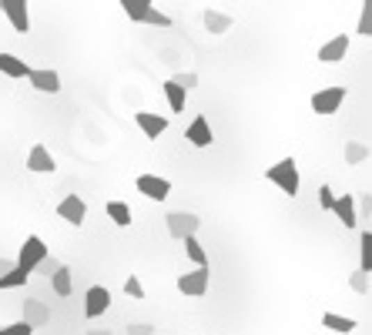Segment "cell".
<instances>
[{"label": "cell", "instance_id": "1", "mask_svg": "<svg viewBox=\"0 0 372 335\" xmlns=\"http://www.w3.org/2000/svg\"><path fill=\"white\" fill-rule=\"evenodd\" d=\"M265 178L272 181V185L279 188L282 195H289V198H296L298 195V165H296V158L289 154V158H282V161H275L272 168H265Z\"/></svg>", "mask_w": 372, "mask_h": 335}, {"label": "cell", "instance_id": "2", "mask_svg": "<svg viewBox=\"0 0 372 335\" xmlns=\"http://www.w3.org/2000/svg\"><path fill=\"white\" fill-rule=\"evenodd\" d=\"M131 20H138V24H154V27H171V17H168L165 10H158L154 3L148 0H121L118 3Z\"/></svg>", "mask_w": 372, "mask_h": 335}, {"label": "cell", "instance_id": "3", "mask_svg": "<svg viewBox=\"0 0 372 335\" xmlns=\"http://www.w3.org/2000/svg\"><path fill=\"white\" fill-rule=\"evenodd\" d=\"M168 235L178 238V242H188V238H198V228H202V218L195 211H168L165 215Z\"/></svg>", "mask_w": 372, "mask_h": 335}, {"label": "cell", "instance_id": "4", "mask_svg": "<svg viewBox=\"0 0 372 335\" xmlns=\"http://www.w3.org/2000/svg\"><path fill=\"white\" fill-rule=\"evenodd\" d=\"M47 261V245L40 242L38 235H27L24 238V245H20V255H17V268H24L27 275L34 272V268H40Z\"/></svg>", "mask_w": 372, "mask_h": 335}, {"label": "cell", "instance_id": "5", "mask_svg": "<svg viewBox=\"0 0 372 335\" xmlns=\"http://www.w3.org/2000/svg\"><path fill=\"white\" fill-rule=\"evenodd\" d=\"M208 281H211V268H195V272L178 275V292L191 298H202L208 292Z\"/></svg>", "mask_w": 372, "mask_h": 335}, {"label": "cell", "instance_id": "6", "mask_svg": "<svg viewBox=\"0 0 372 335\" xmlns=\"http://www.w3.org/2000/svg\"><path fill=\"white\" fill-rule=\"evenodd\" d=\"M346 101V88H318L312 94V111L316 114H335Z\"/></svg>", "mask_w": 372, "mask_h": 335}, {"label": "cell", "instance_id": "7", "mask_svg": "<svg viewBox=\"0 0 372 335\" xmlns=\"http://www.w3.org/2000/svg\"><path fill=\"white\" fill-rule=\"evenodd\" d=\"M108 309H111V292H108L104 285H91V288L84 292V316L97 318V316H104Z\"/></svg>", "mask_w": 372, "mask_h": 335}, {"label": "cell", "instance_id": "8", "mask_svg": "<svg viewBox=\"0 0 372 335\" xmlns=\"http://www.w3.org/2000/svg\"><path fill=\"white\" fill-rule=\"evenodd\" d=\"M0 10H3V17L14 24V31H17V34H27V31H31L27 0H0Z\"/></svg>", "mask_w": 372, "mask_h": 335}, {"label": "cell", "instance_id": "9", "mask_svg": "<svg viewBox=\"0 0 372 335\" xmlns=\"http://www.w3.org/2000/svg\"><path fill=\"white\" fill-rule=\"evenodd\" d=\"M134 188H138L145 198H151V202H165L168 195H171V181H168V178H158V174H141V178L134 181Z\"/></svg>", "mask_w": 372, "mask_h": 335}, {"label": "cell", "instance_id": "10", "mask_svg": "<svg viewBox=\"0 0 372 335\" xmlns=\"http://www.w3.org/2000/svg\"><path fill=\"white\" fill-rule=\"evenodd\" d=\"M57 215H60L67 224L81 228V224H84V218H88V205H84V198L67 195V198H60V202H57Z\"/></svg>", "mask_w": 372, "mask_h": 335}, {"label": "cell", "instance_id": "11", "mask_svg": "<svg viewBox=\"0 0 372 335\" xmlns=\"http://www.w3.org/2000/svg\"><path fill=\"white\" fill-rule=\"evenodd\" d=\"M185 141H191L195 148H211L215 145V134H211V124H208L205 114H198L185 131Z\"/></svg>", "mask_w": 372, "mask_h": 335}, {"label": "cell", "instance_id": "12", "mask_svg": "<svg viewBox=\"0 0 372 335\" xmlns=\"http://www.w3.org/2000/svg\"><path fill=\"white\" fill-rule=\"evenodd\" d=\"M24 168H27V171H34V174H51V171L57 168V161H54V154L44 148V145H34V148L27 151Z\"/></svg>", "mask_w": 372, "mask_h": 335}, {"label": "cell", "instance_id": "13", "mask_svg": "<svg viewBox=\"0 0 372 335\" xmlns=\"http://www.w3.org/2000/svg\"><path fill=\"white\" fill-rule=\"evenodd\" d=\"M27 81H31V88H34V91H40V94H57V91H60V74H57V71H51V67H34Z\"/></svg>", "mask_w": 372, "mask_h": 335}, {"label": "cell", "instance_id": "14", "mask_svg": "<svg viewBox=\"0 0 372 335\" xmlns=\"http://www.w3.org/2000/svg\"><path fill=\"white\" fill-rule=\"evenodd\" d=\"M346 54H349V34H339V38H332L329 44L318 47V60L322 64H339V60H346Z\"/></svg>", "mask_w": 372, "mask_h": 335}, {"label": "cell", "instance_id": "15", "mask_svg": "<svg viewBox=\"0 0 372 335\" xmlns=\"http://www.w3.org/2000/svg\"><path fill=\"white\" fill-rule=\"evenodd\" d=\"M134 124L145 131V138H158L168 131V117L165 114H151V111H138L134 114Z\"/></svg>", "mask_w": 372, "mask_h": 335}, {"label": "cell", "instance_id": "16", "mask_svg": "<svg viewBox=\"0 0 372 335\" xmlns=\"http://www.w3.org/2000/svg\"><path fill=\"white\" fill-rule=\"evenodd\" d=\"M24 322H27L31 329H40V325L51 322V309H47L40 298H27V302H24Z\"/></svg>", "mask_w": 372, "mask_h": 335}, {"label": "cell", "instance_id": "17", "mask_svg": "<svg viewBox=\"0 0 372 335\" xmlns=\"http://www.w3.org/2000/svg\"><path fill=\"white\" fill-rule=\"evenodd\" d=\"M332 215H335V218H339L342 224H346V228H355V224H359V211H355V195H339V198H335Z\"/></svg>", "mask_w": 372, "mask_h": 335}, {"label": "cell", "instance_id": "18", "mask_svg": "<svg viewBox=\"0 0 372 335\" xmlns=\"http://www.w3.org/2000/svg\"><path fill=\"white\" fill-rule=\"evenodd\" d=\"M31 64L27 60H20L17 54H7V51H0V74L7 77H31Z\"/></svg>", "mask_w": 372, "mask_h": 335}, {"label": "cell", "instance_id": "19", "mask_svg": "<svg viewBox=\"0 0 372 335\" xmlns=\"http://www.w3.org/2000/svg\"><path fill=\"white\" fill-rule=\"evenodd\" d=\"M322 329L339 332V335H349V332L359 329V322H355V318H346V316H335V312H325V316H322Z\"/></svg>", "mask_w": 372, "mask_h": 335}, {"label": "cell", "instance_id": "20", "mask_svg": "<svg viewBox=\"0 0 372 335\" xmlns=\"http://www.w3.org/2000/svg\"><path fill=\"white\" fill-rule=\"evenodd\" d=\"M205 27L208 34H225V31H232V24H235V17H228V14H222V10H205Z\"/></svg>", "mask_w": 372, "mask_h": 335}, {"label": "cell", "instance_id": "21", "mask_svg": "<svg viewBox=\"0 0 372 335\" xmlns=\"http://www.w3.org/2000/svg\"><path fill=\"white\" fill-rule=\"evenodd\" d=\"M165 97H168V108H171V111H175V114H181V111H185L188 91H181V88H178V84L171 81V77H168V81H165Z\"/></svg>", "mask_w": 372, "mask_h": 335}, {"label": "cell", "instance_id": "22", "mask_svg": "<svg viewBox=\"0 0 372 335\" xmlns=\"http://www.w3.org/2000/svg\"><path fill=\"white\" fill-rule=\"evenodd\" d=\"M51 285H54V295H60V298L71 295V268H67V265H54Z\"/></svg>", "mask_w": 372, "mask_h": 335}, {"label": "cell", "instance_id": "23", "mask_svg": "<svg viewBox=\"0 0 372 335\" xmlns=\"http://www.w3.org/2000/svg\"><path fill=\"white\" fill-rule=\"evenodd\" d=\"M359 272L372 275V231L359 235Z\"/></svg>", "mask_w": 372, "mask_h": 335}, {"label": "cell", "instance_id": "24", "mask_svg": "<svg viewBox=\"0 0 372 335\" xmlns=\"http://www.w3.org/2000/svg\"><path fill=\"white\" fill-rule=\"evenodd\" d=\"M104 211H108V218H111L118 228H128V224H131V208L124 205V202H108V205H104Z\"/></svg>", "mask_w": 372, "mask_h": 335}, {"label": "cell", "instance_id": "25", "mask_svg": "<svg viewBox=\"0 0 372 335\" xmlns=\"http://www.w3.org/2000/svg\"><path fill=\"white\" fill-rule=\"evenodd\" d=\"M372 151L362 145V141H346V165H362V161H369Z\"/></svg>", "mask_w": 372, "mask_h": 335}, {"label": "cell", "instance_id": "26", "mask_svg": "<svg viewBox=\"0 0 372 335\" xmlns=\"http://www.w3.org/2000/svg\"><path fill=\"white\" fill-rule=\"evenodd\" d=\"M185 252H188V259L195 261V268H208V255H205V248H202V242H198V238H188Z\"/></svg>", "mask_w": 372, "mask_h": 335}, {"label": "cell", "instance_id": "27", "mask_svg": "<svg viewBox=\"0 0 372 335\" xmlns=\"http://www.w3.org/2000/svg\"><path fill=\"white\" fill-rule=\"evenodd\" d=\"M27 272L24 268H14V272H7L3 279H0V292H7V288H20V285H27Z\"/></svg>", "mask_w": 372, "mask_h": 335}, {"label": "cell", "instance_id": "28", "mask_svg": "<svg viewBox=\"0 0 372 335\" xmlns=\"http://www.w3.org/2000/svg\"><path fill=\"white\" fill-rule=\"evenodd\" d=\"M355 34L372 38V0H366V3H362V14H359V24H355Z\"/></svg>", "mask_w": 372, "mask_h": 335}, {"label": "cell", "instance_id": "29", "mask_svg": "<svg viewBox=\"0 0 372 335\" xmlns=\"http://www.w3.org/2000/svg\"><path fill=\"white\" fill-rule=\"evenodd\" d=\"M124 295L138 298V302L145 298V285H141V279H138V275H128V279H124Z\"/></svg>", "mask_w": 372, "mask_h": 335}, {"label": "cell", "instance_id": "30", "mask_svg": "<svg viewBox=\"0 0 372 335\" xmlns=\"http://www.w3.org/2000/svg\"><path fill=\"white\" fill-rule=\"evenodd\" d=\"M349 288H353L355 295H366V292H369V275H366V272H353V275H349Z\"/></svg>", "mask_w": 372, "mask_h": 335}, {"label": "cell", "instance_id": "31", "mask_svg": "<svg viewBox=\"0 0 372 335\" xmlns=\"http://www.w3.org/2000/svg\"><path fill=\"white\" fill-rule=\"evenodd\" d=\"M335 198H339V195L332 191V185H322V188H318V208H322V211H332V208H335Z\"/></svg>", "mask_w": 372, "mask_h": 335}, {"label": "cell", "instance_id": "32", "mask_svg": "<svg viewBox=\"0 0 372 335\" xmlns=\"http://www.w3.org/2000/svg\"><path fill=\"white\" fill-rule=\"evenodd\" d=\"M355 211H359V222L372 218V195H355Z\"/></svg>", "mask_w": 372, "mask_h": 335}, {"label": "cell", "instance_id": "33", "mask_svg": "<svg viewBox=\"0 0 372 335\" xmlns=\"http://www.w3.org/2000/svg\"><path fill=\"white\" fill-rule=\"evenodd\" d=\"M171 81H175V84H178L181 91H195V88H198V74H195V71H185V74H175Z\"/></svg>", "mask_w": 372, "mask_h": 335}, {"label": "cell", "instance_id": "34", "mask_svg": "<svg viewBox=\"0 0 372 335\" xmlns=\"http://www.w3.org/2000/svg\"><path fill=\"white\" fill-rule=\"evenodd\" d=\"M0 335H34V329L20 318V322H10V325H0Z\"/></svg>", "mask_w": 372, "mask_h": 335}, {"label": "cell", "instance_id": "35", "mask_svg": "<svg viewBox=\"0 0 372 335\" xmlns=\"http://www.w3.org/2000/svg\"><path fill=\"white\" fill-rule=\"evenodd\" d=\"M128 335H154V325H148V322H138V325H131Z\"/></svg>", "mask_w": 372, "mask_h": 335}, {"label": "cell", "instance_id": "36", "mask_svg": "<svg viewBox=\"0 0 372 335\" xmlns=\"http://www.w3.org/2000/svg\"><path fill=\"white\" fill-rule=\"evenodd\" d=\"M17 268V261H7V259H0V279L7 275V272H14Z\"/></svg>", "mask_w": 372, "mask_h": 335}, {"label": "cell", "instance_id": "37", "mask_svg": "<svg viewBox=\"0 0 372 335\" xmlns=\"http://www.w3.org/2000/svg\"><path fill=\"white\" fill-rule=\"evenodd\" d=\"M88 335H111L108 329H88Z\"/></svg>", "mask_w": 372, "mask_h": 335}]
</instances>
